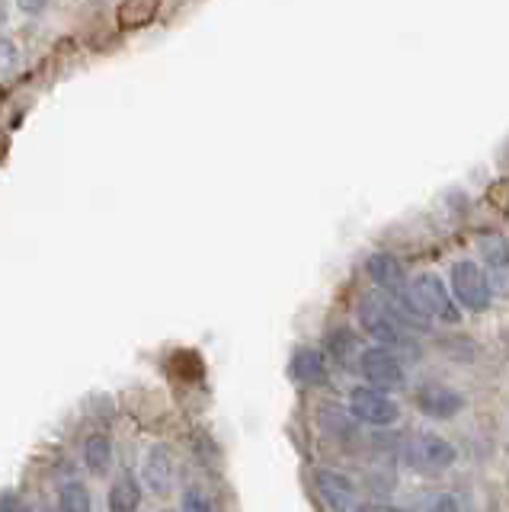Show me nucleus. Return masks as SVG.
<instances>
[{"label":"nucleus","mask_w":509,"mask_h":512,"mask_svg":"<svg viewBox=\"0 0 509 512\" xmlns=\"http://www.w3.org/2000/svg\"><path fill=\"white\" fill-rule=\"evenodd\" d=\"M404 455L410 468L420 474H442V471H449L458 458L455 445L436 436V432H413L404 445Z\"/></svg>","instance_id":"nucleus-4"},{"label":"nucleus","mask_w":509,"mask_h":512,"mask_svg":"<svg viewBox=\"0 0 509 512\" xmlns=\"http://www.w3.org/2000/svg\"><path fill=\"white\" fill-rule=\"evenodd\" d=\"M327 352L333 359H337L340 365H349L356 359V352H359V343H356V333H349L346 327H337L330 333V340H327Z\"/></svg>","instance_id":"nucleus-17"},{"label":"nucleus","mask_w":509,"mask_h":512,"mask_svg":"<svg viewBox=\"0 0 509 512\" xmlns=\"http://www.w3.org/2000/svg\"><path fill=\"white\" fill-rule=\"evenodd\" d=\"M58 512H93L90 490L81 480H65L58 490Z\"/></svg>","instance_id":"nucleus-15"},{"label":"nucleus","mask_w":509,"mask_h":512,"mask_svg":"<svg viewBox=\"0 0 509 512\" xmlns=\"http://www.w3.org/2000/svg\"><path fill=\"white\" fill-rule=\"evenodd\" d=\"M173 474H177V468H173V452L167 445H151L148 455H145V468H141V477H145V484L154 490V493H170L173 487Z\"/></svg>","instance_id":"nucleus-11"},{"label":"nucleus","mask_w":509,"mask_h":512,"mask_svg":"<svg viewBox=\"0 0 509 512\" xmlns=\"http://www.w3.org/2000/svg\"><path fill=\"white\" fill-rule=\"evenodd\" d=\"M365 272H369V279L385 292L394 304H401V320L404 324H417V320H423L417 314V308H413V301H410V279H407V272L401 266V260L391 253H372L369 256V263H365Z\"/></svg>","instance_id":"nucleus-1"},{"label":"nucleus","mask_w":509,"mask_h":512,"mask_svg":"<svg viewBox=\"0 0 509 512\" xmlns=\"http://www.w3.org/2000/svg\"><path fill=\"white\" fill-rule=\"evenodd\" d=\"M410 301L420 317H433L442 324H458L461 320V308L455 304L449 285L436 272H420L417 279H410Z\"/></svg>","instance_id":"nucleus-2"},{"label":"nucleus","mask_w":509,"mask_h":512,"mask_svg":"<svg viewBox=\"0 0 509 512\" xmlns=\"http://www.w3.org/2000/svg\"><path fill=\"white\" fill-rule=\"evenodd\" d=\"M183 512H215L212 509V500L205 496L199 487H189L186 493H183V506H180Z\"/></svg>","instance_id":"nucleus-20"},{"label":"nucleus","mask_w":509,"mask_h":512,"mask_svg":"<svg viewBox=\"0 0 509 512\" xmlns=\"http://www.w3.org/2000/svg\"><path fill=\"white\" fill-rule=\"evenodd\" d=\"M410 512H461V503L452 493H423L413 500Z\"/></svg>","instance_id":"nucleus-19"},{"label":"nucleus","mask_w":509,"mask_h":512,"mask_svg":"<svg viewBox=\"0 0 509 512\" xmlns=\"http://www.w3.org/2000/svg\"><path fill=\"white\" fill-rule=\"evenodd\" d=\"M477 250H481V269L490 288L497 295H509V240L497 231H487L477 237Z\"/></svg>","instance_id":"nucleus-8"},{"label":"nucleus","mask_w":509,"mask_h":512,"mask_svg":"<svg viewBox=\"0 0 509 512\" xmlns=\"http://www.w3.org/2000/svg\"><path fill=\"white\" fill-rule=\"evenodd\" d=\"M449 279H452L455 304H461V308L471 311V314H484L490 308L493 288H490V282L484 276V269L477 266L474 260H458V263H452Z\"/></svg>","instance_id":"nucleus-5"},{"label":"nucleus","mask_w":509,"mask_h":512,"mask_svg":"<svg viewBox=\"0 0 509 512\" xmlns=\"http://www.w3.org/2000/svg\"><path fill=\"white\" fill-rule=\"evenodd\" d=\"M314 484H317V493H321V500L327 503L330 512H362L365 500L346 474L321 468L314 474Z\"/></svg>","instance_id":"nucleus-9"},{"label":"nucleus","mask_w":509,"mask_h":512,"mask_svg":"<svg viewBox=\"0 0 509 512\" xmlns=\"http://www.w3.org/2000/svg\"><path fill=\"white\" fill-rule=\"evenodd\" d=\"M359 327L372 336L375 343H381V349H417L413 340L407 336L404 324L397 320V314H391L385 308V301H372V298H362L359 301Z\"/></svg>","instance_id":"nucleus-3"},{"label":"nucleus","mask_w":509,"mask_h":512,"mask_svg":"<svg viewBox=\"0 0 509 512\" xmlns=\"http://www.w3.org/2000/svg\"><path fill=\"white\" fill-rule=\"evenodd\" d=\"M84 464L93 477H103L113 468V442L103 432H93V436L84 442Z\"/></svg>","instance_id":"nucleus-14"},{"label":"nucleus","mask_w":509,"mask_h":512,"mask_svg":"<svg viewBox=\"0 0 509 512\" xmlns=\"http://www.w3.org/2000/svg\"><path fill=\"white\" fill-rule=\"evenodd\" d=\"M161 512H170V509H161Z\"/></svg>","instance_id":"nucleus-23"},{"label":"nucleus","mask_w":509,"mask_h":512,"mask_svg":"<svg viewBox=\"0 0 509 512\" xmlns=\"http://www.w3.org/2000/svg\"><path fill=\"white\" fill-rule=\"evenodd\" d=\"M157 16V4L154 0H125L119 7V23L125 29H138V26H148Z\"/></svg>","instance_id":"nucleus-16"},{"label":"nucleus","mask_w":509,"mask_h":512,"mask_svg":"<svg viewBox=\"0 0 509 512\" xmlns=\"http://www.w3.org/2000/svg\"><path fill=\"white\" fill-rule=\"evenodd\" d=\"M292 378L301 384H324L327 381V356L321 349L301 346L292 356Z\"/></svg>","instance_id":"nucleus-12"},{"label":"nucleus","mask_w":509,"mask_h":512,"mask_svg":"<svg viewBox=\"0 0 509 512\" xmlns=\"http://www.w3.org/2000/svg\"><path fill=\"white\" fill-rule=\"evenodd\" d=\"M0 512H33L17 493H0Z\"/></svg>","instance_id":"nucleus-21"},{"label":"nucleus","mask_w":509,"mask_h":512,"mask_svg":"<svg viewBox=\"0 0 509 512\" xmlns=\"http://www.w3.org/2000/svg\"><path fill=\"white\" fill-rule=\"evenodd\" d=\"M106 506H109V512H138V506H141V484L132 474H119L113 480V487H109Z\"/></svg>","instance_id":"nucleus-13"},{"label":"nucleus","mask_w":509,"mask_h":512,"mask_svg":"<svg viewBox=\"0 0 509 512\" xmlns=\"http://www.w3.org/2000/svg\"><path fill=\"white\" fill-rule=\"evenodd\" d=\"M321 426L330 432L333 439H343V442H349V439H356V426L349 423V416L343 413V410H337L333 404H327L324 410H321Z\"/></svg>","instance_id":"nucleus-18"},{"label":"nucleus","mask_w":509,"mask_h":512,"mask_svg":"<svg viewBox=\"0 0 509 512\" xmlns=\"http://www.w3.org/2000/svg\"><path fill=\"white\" fill-rule=\"evenodd\" d=\"M417 407L429 420H452V416L465 410V397L442 381H426L417 388Z\"/></svg>","instance_id":"nucleus-10"},{"label":"nucleus","mask_w":509,"mask_h":512,"mask_svg":"<svg viewBox=\"0 0 509 512\" xmlns=\"http://www.w3.org/2000/svg\"><path fill=\"white\" fill-rule=\"evenodd\" d=\"M39 512H49V509H39Z\"/></svg>","instance_id":"nucleus-22"},{"label":"nucleus","mask_w":509,"mask_h":512,"mask_svg":"<svg viewBox=\"0 0 509 512\" xmlns=\"http://www.w3.org/2000/svg\"><path fill=\"white\" fill-rule=\"evenodd\" d=\"M349 413H353L356 420L365 426H391V423L401 420V407H397V400L385 391L369 388V384L349 394Z\"/></svg>","instance_id":"nucleus-7"},{"label":"nucleus","mask_w":509,"mask_h":512,"mask_svg":"<svg viewBox=\"0 0 509 512\" xmlns=\"http://www.w3.org/2000/svg\"><path fill=\"white\" fill-rule=\"evenodd\" d=\"M359 372L365 381H369V388L385 391V394L401 391L407 384V372H404L401 359H397L391 349H381V346L359 352Z\"/></svg>","instance_id":"nucleus-6"}]
</instances>
